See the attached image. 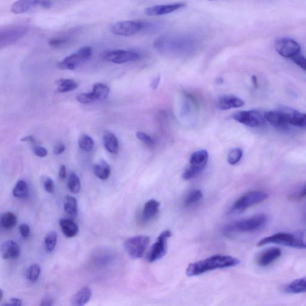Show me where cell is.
Masks as SVG:
<instances>
[{
	"label": "cell",
	"mask_w": 306,
	"mask_h": 306,
	"mask_svg": "<svg viewBox=\"0 0 306 306\" xmlns=\"http://www.w3.org/2000/svg\"><path fill=\"white\" fill-rule=\"evenodd\" d=\"M239 264V260L234 257L215 255L209 258L190 264L187 267L186 274L188 276L192 277V276L202 275L212 270L233 268Z\"/></svg>",
	"instance_id": "1"
},
{
	"label": "cell",
	"mask_w": 306,
	"mask_h": 306,
	"mask_svg": "<svg viewBox=\"0 0 306 306\" xmlns=\"http://www.w3.org/2000/svg\"><path fill=\"white\" fill-rule=\"evenodd\" d=\"M267 217L265 214H258L248 219H243L229 224L225 228L227 234L233 233L253 232L265 227Z\"/></svg>",
	"instance_id": "2"
},
{
	"label": "cell",
	"mask_w": 306,
	"mask_h": 306,
	"mask_svg": "<svg viewBox=\"0 0 306 306\" xmlns=\"http://www.w3.org/2000/svg\"><path fill=\"white\" fill-rule=\"evenodd\" d=\"M269 197V194L265 191H251L240 197L234 203L232 211L234 213H240L248 209L253 205L262 202Z\"/></svg>",
	"instance_id": "3"
},
{
	"label": "cell",
	"mask_w": 306,
	"mask_h": 306,
	"mask_svg": "<svg viewBox=\"0 0 306 306\" xmlns=\"http://www.w3.org/2000/svg\"><path fill=\"white\" fill-rule=\"evenodd\" d=\"M208 158L209 155L205 149L194 152L190 159V167L184 172L182 178L188 180L196 177L206 167Z\"/></svg>",
	"instance_id": "4"
},
{
	"label": "cell",
	"mask_w": 306,
	"mask_h": 306,
	"mask_svg": "<svg viewBox=\"0 0 306 306\" xmlns=\"http://www.w3.org/2000/svg\"><path fill=\"white\" fill-rule=\"evenodd\" d=\"M92 54V47L87 46L81 48L76 53L70 55L61 61L57 67L60 70H74L89 60Z\"/></svg>",
	"instance_id": "5"
},
{
	"label": "cell",
	"mask_w": 306,
	"mask_h": 306,
	"mask_svg": "<svg viewBox=\"0 0 306 306\" xmlns=\"http://www.w3.org/2000/svg\"><path fill=\"white\" fill-rule=\"evenodd\" d=\"M150 239L146 236L131 237L126 241L124 248L128 254L132 259H138L144 256Z\"/></svg>",
	"instance_id": "6"
},
{
	"label": "cell",
	"mask_w": 306,
	"mask_h": 306,
	"mask_svg": "<svg viewBox=\"0 0 306 306\" xmlns=\"http://www.w3.org/2000/svg\"><path fill=\"white\" fill-rule=\"evenodd\" d=\"M171 236L172 233L168 230L164 231L159 235L146 256V259L148 262L154 263L166 255L168 249V239Z\"/></svg>",
	"instance_id": "7"
},
{
	"label": "cell",
	"mask_w": 306,
	"mask_h": 306,
	"mask_svg": "<svg viewBox=\"0 0 306 306\" xmlns=\"http://www.w3.org/2000/svg\"><path fill=\"white\" fill-rule=\"evenodd\" d=\"M232 118L250 128H258L265 123V115L257 110L242 111L234 114Z\"/></svg>",
	"instance_id": "8"
},
{
	"label": "cell",
	"mask_w": 306,
	"mask_h": 306,
	"mask_svg": "<svg viewBox=\"0 0 306 306\" xmlns=\"http://www.w3.org/2000/svg\"><path fill=\"white\" fill-rule=\"evenodd\" d=\"M109 93L110 89L108 86L98 83L94 84L92 92L80 94L76 97V99L78 102L82 104L102 101L107 98Z\"/></svg>",
	"instance_id": "9"
},
{
	"label": "cell",
	"mask_w": 306,
	"mask_h": 306,
	"mask_svg": "<svg viewBox=\"0 0 306 306\" xmlns=\"http://www.w3.org/2000/svg\"><path fill=\"white\" fill-rule=\"evenodd\" d=\"M27 28L21 25H11L1 29L0 46H8L24 36Z\"/></svg>",
	"instance_id": "10"
},
{
	"label": "cell",
	"mask_w": 306,
	"mask_h": 306,
	"mask_svg": "<svg viewBox=\"0 0 306 306\" xmlns=\"http://www.w3.org/2000/svg\"><path fill=\"white\" fill-rule=\"evenodd\" d=\"M144 28V23L140 21H120L116 23L111 28L114 34L120 36L129 37L138 33Z\"/></svg>",
	"instance_id": "11"
},
{
	"label": "cell",
	"mask_w": 306,
	"mask_h": 306,
	"mask_svg": "<svg viewBox=\"0 0 306 306\" xmlns=\"http://www.w3.org/2000/svg\"><path fill=\"white\" fill-rule=\"evenodd\" d=\"M276 52L282 57L291 58L300 53L301 46L291 38L284 37L276 40L275 43Z\"/></svg>",
	"instance_id": "12"
},
{
	"label": "cell",
	"mask_w": 306,
	"mask_h": 306,
	"mask_svg": "<svg viewBox=\"0 0 306 306\" xmlns=\"http://www.w3.org/2000/svg\"><path fill=\"white\" fill-rule=\"evenodd\" d=\"M103 60L112 62L117 64H122L128 62L135 61L139 60V55L136 52L117 50L104 52L101 55Z\"/></svg>",
	"instance_id": "13"
},
{
	"label": "cell",
	"mask_w": 306,
	"mask_h": 306,
	"mask_svg": "<svg viewBox=\"0 0 306 306\" xmlns=\"http://www.w3.org/2000/svg\"><path fill=\"white\" fill-rule=\"evenodd\" d=\"M272 243L293 248L294 235H293V233H291L279 232L276 233L260 240L259 243H257V246H262Z\"/></svg>",
	"instance_id": "14"
},
{
	"label": "cell",
	"mask_w": 306,
	"mask_h": 306,
	"mask_svg": "<svg viewBox=\"0 0 306 306\" xmlns=\"http://www.w3.org/2000/svg\"><path fill=\"white\" fill-rule=\"evenodd\" d=\"M184 3H174L171 5H157L146 8L145 14L148 16H158L171 14L185 7Z\"/></svg>",
	"instance_id": "15"
},
{
	"label": "cell",
	"mask_w": 306,
	"mask_h": 306,
	"mask_svg": "<svg viewBox=\"0 0 306 306\" xmlns=\"http://www.w3.org/2000/svg\"><path fill=\"white\" fill-rule=\"evenodd\" d=\"M282 255V250L279 248L273 247L263 250L257 257V263L261 267H267L271 265Z\"/></svg>",
	"instance_id": "16"
},
{
	"label": "cell",
	"mask_w": 306,
	"mask_h": 306,
	"mask_svg": "<svg viewBox=\"0 0 306 306\" xmlns=\"http://www.w3.org/2000/svg\"><path fill=\"white\" fill-rule=\"evenodd\" d=\"M245 105L242 99L232 95H223L218 100V108L221 110L238 109Z\"/></svg>",
	"instance_id": "17"
},
{
	"label": "cell",
	"mask_w": 306,
	"mask_h": 306,
	"mask_svg": "<svg viewBox=\"0 0 306 306\" xmlns=\"http://www.w3.org/2000/svg\"><path fill=\"white\" fill-rule=\"evenodd\" d=\"M265 117L267 121L275 126L284 128L288 126L284 109L266 112Z\"/></svg>",
	"instance_id": "18"
},
{
	"label": "cell",
	"mask_w": 306,
	"mask_h": 306,
	"mask_svg": "<svg viewBox=\"0 0 306 306\" xmlns=\"http://www.w3.org/2000/svg\"><path fill=\"white\" fill-rule=\"evenodd\" d=\"M1 252L3 259L5 260L17 259L20 256V248L14 240H9L3 243Z\"/></svg>",
	"instance_id": "19"
},
{
	"label": "cell",
	"mask_w": 306,
	"mask_h": 306,
	"mask_svg": "<svg viewBox=\"0 0 306 306\" xmlns=\"http://www.w3.org/2000/svg\"><path fill=\"white\" fill-rule=\"evenodd\" d=\"M286 112L288 125L304 128L306 127V114L300 113L297 110L284 108Z\"/></svg>",
	"instance_id": "20"
},
{
	"label": "cell",
	"mask_w": 306,
	"mask_h": 306,
	"mask_svg": "<svg viewBox=\"0 0 306 306\" xmlns=\"http://www.w3.org/2000/svg\"><path fill=\"white\" fill-rule=\"evenodd\" d=\"M92 292L88 286H84L75 294L71 298V306H85L92 297Z\"/></svg>",
	"instance_id": "21"
},
{
	"label": "cell",
	"mask_w": 306,
	"mask_h": 306,
	"mask_svg": "<svg viewBox=\"0 0 306 306\" xmlns=\"http://www.w3.org/2000/svg\"><path fill=\"white\" fill-rule=\"evenodd\" d=\"M161 203L155 199L149 200L146 202L142 211V219L145 221H149L154 219L159 211Z\"/></svg>",
	"instance_id": "22"
},
{
	"label": "cell",
	"mask_w": 306,
	"mask_h": 306,
	"mask_svg": "<svg viewBox=\"0 0 306 306\" xmlns=\"http://www.w3.org/2000/svg\"><path fill=\"white\" fill-rule=\"evenodd\" d=\"M62 232L68 238L75 237L79 233V227L72 220L63 219L60 221Z\"/></svg>",
	"instance_id": "23"
},
{
	"label": "cell",
	"mask_w": 306,
	"mask_h": 306,
	"mask_svg": "<svg viewBox=\"0 0 306 306\" xmlns=\"http://www.w3.org/2000/svg\"><path fill=\"white\" fill-rule=\"evenodd\" d=\"M38 6V1H31V0H19L15 2L12 5L11 11L15 14H21L27 12L29 10L36 7Z\"/></svg>",
	"instance_id": "24"
},
{
	"label": "cell",
	"mask_w": 306,
	"mask_h": 306,
	"mask_svg": "<svg viewBox=\"0 0 306 306\" xmlns=\"http://www.w3.org/2000/svg\"><path fill=\"white\" fill-rule=\"evenodd\" d=\"M103 142L104 146L109 152L116 155L119 152V141L114 133L110 132L104 133Z\"/></svg>",
	"instance_id": "25"
},
{
	"label": "cell",
	"mask_w": 306,
	"mask_h": 306,
	"mask_svg": "<svg viewBox=\"0 0 306 306\" xmlns=\"http://www.w3.org/2000/svg\"><path fill=\"white\" fill-rule=\"evenodd\" d=\"M285 291L289 294L306 292V277L294 280L285 287Z\"/></svg>",
	"instance_id": "26"
},
{
	"label": "cell",
	"mask_w": 306,
	"mask_h": 306,
	"mask_svg": "<svg viewBox=\"0 0 306 306\" xmlns=\"http://www.w3.org/2000/svg\"><path fill=\"white\" fill-rule=\"evenodd\" d=\"M93 172L97 178L100 180H105L110 177L111 168L106 161H100L94 165Z\"/></svg>",
	"instance_id": "27"
},
{
	"label": "cell",
	"mask_w": 306,
	"mask_h": 306,
	"mask_svg": "<svg viewBox=\"0 0 306 306\" xmlns=\"http://www.w3.org/2000/svg\"><path fill=\"white\" fill-rule=\"evenodd\" d=\"M58 93H66L76 89L78 84L72 79H61L56 81Z\"/></svg>",
	"instance_id": "28"
},
{
	"label": "cell",
	"mask_w": 306,
	"mask_h": 306,
	"mask_svg": "<svg viewBox=\"0 0 306 306\" xmlns=\"http://www.w3.org/2000/svg\"><path fill=\"white\" fill-rule=\"evenodd\" d=\"M64 210L71 217L75 218L77 216L78 206L76 198L72 196H67L65 200Z\"/></svg>",
	"instance_id": "29"
},
{
	"label": "cell",
	"mask_w": 306,
	"mask_h": 306,
	"mask_svg": "<svg viewBox=\"0 0 306 306\" xmlns=\"http://www.w3.org/2000/svg\"><path fill=\"white\" fill-rule=\"evenodd\" d=\"M2 226L5 229L9 230L14 228L17 224V219L14 213L8 212L3 214L1 217Z\"/></svg>",
	"instance_id": "30"
},
{
	"label": "cell",
	"mask_w": 306,
	"mask_h": 306,
	"mask_svg": "<svg viewBox=\"0 0 306 306\" xmlns=\"http://www.w3.org/2000/svg\"><path fill=\"white\" fill-rule=\"evenodd\" d=\"M28 186L27 182L24 180L19 181L13 190V194L16 197L24 198L28 195Z\"/></svg>",
	"instance_id": "31"
},
{
	"label": "cell",
	"mask_w": 306,
	"mask_h": 306,
	"mask_svg": "<svg viewBox=\"0 0 306 306\" xmlns=\"http://www.w3.org/2000/svg\"><path fill=\"white\" fill-rule=\"evenodd\" d=\"M293 235H294L293 248L306 249V229L293 233Z\"/></svg>",
	"instance_id": "32"
},
{
	"label": "cell",
	"mask_w": 306,
	"mask_h": 306,
	"mask_svg": "<svg viewBox=\"0 0 306 306\" xmlns=\"http://www.w3.org/2000/svg\"><path fill=\"white\" fill-rule=\"evenodd\" d=\"M68 187L71 193H79L81 189V184L77 175L71 172L68 177Z\"/></svg>",
	"instance_id": "33"
},
{
	"label": "cell",
	"mask_w": 306,
	"mask_h": 306,
	"mask_svg": "<svg viewBox=\"0 0 306 306\" xmlns=\"http://www.w3.org/2000/svg\"><path fill=\"white\" fill-rule=\"evenodd\" d=\"M58 239L57 233L55 232H50L45 236L44 243L45 249L48 252L54 251L56 247Z\"/></svg>",
	"instance_id": "34"
},
{
	"label": "cell",
	"mask_w": 306,
	"mask_h": 306,
	"mask_svg": "<svg viewBox=\"0 0 306 306\" xmlns=\"http://www.w3.org/2000/svg\"><path fill=\"white\" fill-rule=\"evenodd\" d=\"M78 144H79V147L83 150L90 151L93 148L94 141L90 136L83 134L80 136Z\"/></svg>",
	"instance_id": "35"
},
{
	"label": "cell",
	"mask_w": 306,
	"mask_h": 306,
	"mask_svg": "<svg viewBox=\"0 0 306 306\" xmlns=\"http://www.w3.org/2000/svg\"><path fill=\"white\" fill-rule=\"evenodd\" d=\"M41 267L38 264H33L29 267L27 272V278L31 282L37 281L41 274Z\"/></svg>",
	"instance_id": "36"
},
{
	"label": "cell",
	"mask_w": 306,
	"mask_h": 306,
	"mask_svg": "<svg viewBox=\"0 0 306 306\" xmlns=\"http://www.w3.org/2000/svg\"><path fill=\"white\" fill-rule=\"evenodd\" d=\"M243 156L242 149L239 148H235L231 150L228 155L227 161L231 165L237 164L242 159Z\"/></svg>",
	"instance_id": "37"
},
{
	"label": "cell",
	"mask_w": 306,
	"mask_h": 306,
	"mask_svg": "<svg viewBox=\"0 0 306 306\" xmlns=\"http://www.w3.org/2000/svg\"><path fill=\"white\" fill-rule=\"evenodd\" d=\"M203 197V193L201 191L198 190L191 191L188 195L186 199L185 200V205L186 206H190V205L198 202V201L201 199Z\"/></svg>",
	"instance_id": "38"
},
{
	"label": "cell",
	"mask_w": 306,
	"mask_h": 306,
	"mask_svg": "<svg viewBox=\"0 0 306 306\" xmlns=\"http://www.w3.org/2000/svg\"><path fill=\"white\" fill-rule=\"evenodd\" d=\"M41 182L45 191L50 194L54 193L55 185L52 178L47 177V176H43L41 178Z\"/></svg>",
	"instance_id": "39"
},
{
	"label": "cell",
	"mask_w": 306,
	"mask_h": 306,
	"mask_svg": "<svg viewBox=\"0 0 306 306\" xmlns=\"http://www.w3.org/2000/svg\"><path fill=\"white\" fill-rule=\"evenodd\" d=\"M136 137L146 145L152 146L155 145V139L144 132H138L136 133Z\"/></svg>",
	"instance_id": "40"
},
{
	"label": "cell",
	"mask_w": 306,
	"mask_h": 306,
	"mask_svg": "<svg viewBox=\"0 0 306 306\" xmlns=\"http://www.w3.org/2000/svg\"><path fill=\"white\" fill-rule=\"evenodd\" d=\"M293 62L306 72V58L300 53L291 59Z\"/></svg>",
	"instance_id": "41"
},
{
	"label": "cell",
	"mask_w": 306,
	"mask_h": 306,
	"mask_svg": "<svg viewBox=\"0 0 306 306\" xmlns=\"http://www.w3.org/2000/svg\"><path fill=\"white\" fill-rule=\"evenodd\" d=\"M19 232L21 234L23 238L28 239L31 234L30 227L27 224H22L19 228Z\"/></svg>",
	"instance_id": "42"
},
{
	"label": "cell",
	"mask_w": 306,
	"mask_h": 306,
	"mask_svg": "<svg viewBox=\"0 0 306 306\" xmlns=\"http://www.w3.org/2000/svg\"><path fill=\"white\" fill-rule=\"evenodd\" d=\"M2 306H22V301L20 298H11Z\"/></svg>",
	"instance_id": "43"
},
{
	"label": "cell",
	"mask_w": 306,
	"mask_h": 306,
	"mask_svg": "<svg viewBox=\"0 0 306 306\" xmlns=\"http://www.w3.org/2000/svg\"><path fill=\"white\" fill-rule=\"evenodd\" d=\"M35 155L40 158H45L47 155L46 149L40 146H36L34 148Z\"/></svg>",
	"instance_id": "44"
},
{
	"label": "cell",
	"mask_w": 306,
	"mask_h": 306,
	"mask_svg": "<svg viewBox=\"0 0 306 306\" xmlns=\"http://www.w3.org/2000/svg\"><path fill=\"white\" fill-rule=\"evenodd\" d=\"M67 40L64 38H54L52 39L49 41V44L52 47H58L59 45L66 43Z\"/></svg>",
	"instance_id": "45"
},
{
	"label": "cell",
	"mask_w": 306,
	"mask_h": 306,
	"mask_svg": "<svg viewBox=\"0 0 306 306\" xmlns=\"http://www.w3.org/2000/svg\"><path fill=\"white\" fill-rule=\"evenodd\" d=\"M66 149V146L63 143H60L54 148V153L56 155H61L63 154Z\"/></svg>",
	"instance_id": "46"
},
{
	"label": "cell",
	"mask_w": 306,
	"mask_h": 306,
	"mask_svg": "<svg viewBox=\"0 0 306 306\" xmlns=\"http://www.w3.org/2000/svg\"><path fill=\"white\" fill-rule=\"evenodd\" d=\"M59 176H60V178L61 180H64V179H66L67 178V170L66 166L63 165H61V167L60 169V172H59Z\"/></svg>",
	"instance_id": "47"
},
{
	"label": "cell",
	"mask_w": 306,
	"mask_h": 306,
	"mask_svg": "<svg viewBox=\"0 0 306 306\" xmlns=\"http://www.w3.org/2000/svg\"><path fill=\"white\" fill-rule=\"evenodd\" d=\"M38 6L43 9H49L52 6V3L47 1H38Z\"/></svg>",
	"instance_id": "48"
},
{
	"label": "cell",
	"mask_w": 306,
	"mask_h": 306,
	"mask_svg": "<svg viewBox=\"0 0 306 306\" xmlns=\"http://www.w3.org/2000/svg\"><path fill=\"white\" fill-rule=\"evenodd\" d=\"M161 77H158L155 78V79L152 81L151 87L153 89H156L158 87L159 83H160Z\"/></svg>",
	"instance_id": "49"
},
{
	"label": "cell",
	"mask_w": 306,
	"mask_h": 306,
	"mask_svg": "<svg viewBox=\"0 0 306 306\" xmlns=\"http://www.w3.org/2000/svg\"><path fill=\"white\" fill-rule=\"evenodd\" d=\"M306 197V184L304 185V186L302 188V189L299 191L298 194H297L298 198H301Z\"/></svg>",
	"instance_id": "50"
},
{
	"label": "cell",
	"mask_w": 306,
	"mask_h": 306,
	"mask_svg": "<svg viewBox=\"0 0 306 306\" xmlns=\"http://www.w3.org/2000/svg\"><path fill=\"white\" fill-rule=\"evenodd\" d=\"M21 141L22 142H29L34 143L35 141V140L34 137H33V136H25V137H24V138H22Z\"/></svg>",
	"instance_id": "51"
},
{
	"label": "cell",
	"mask_w": 306,
	"mask_h": 306,
	"mask_svg": "<svg viewBox=\"0 0 306 306\" xmlns=\"http://www.w3.org/2000/svg\"><path fill=\"white\" fill-rule=\"evenodd\" d=\"M40 306H52V301L50 299L45 298L42 301Z\"/></svg>",
	"instance_id": "52"
},
{
	"label": "cell",
	"mask_w": 306,
	"mask_h": 306,
	"mask_svg": "<svg viewBox=\"0 0 306 306\" xmlns=\"http://www.w3.org/2000/svg\"><path fill=\"white\" fill-rule=\"evenodd\" d=\"M252 81L253 86L257 89L258 87V80H257V77L256 76H253L252 77Z\"/></svg>",
	"instance_id": "53"
},
{
	"label": "cell",
	"mask_w": 306,
	"mask_h": 306,
	"mask_svg": "<svg viewBox=\"0 0 306 306\" xmlns=\"http://www.w3.org/2000/svg\"><path fill=\"white\" fill-rule=\"evenodd\" d=\"M0 292H1V300L3 297V291L2 290V289H1V291H0Z\"/></svg>",
	"instance_id": "54"
}]
</instances>
